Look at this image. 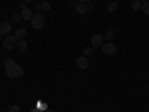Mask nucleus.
Here are the masks:
<instances>
[{"label": "nucleus", "instance_id": "obj_1", "mask_svg": "<svg viewBox=\"0 0 149 112\" xmlns=\"http://www.w3.org/2000/svg\"><path fill=\"white\" fill-rule=\"evenodd\" d=\"M5 70H6V75H8V76H9V78H14V79L22 78V75H24V69H22L19 64H17V63H14V64H10V66L5 67Z\"/></svg>", "mask_w": 149, "mask_h": 112}, {"label": "nucleus", "instance_id": "obj_2", "mask_svg": "<svg viewBox=\"0 0 149 112\" xmlns=\"http://www.w3.org/2000/svg\"><path fill=\"white\" fill-rule=\"evenodd\" d=\"M45 24H46V20H45V17L42 15V14H34L33 15V18H31V26H33V29L34 30H42L43 27H45Z\"/></svg>", "mask_w": 149, "mask_h": 112}, {"label": "nucleus", "instance_id": "obj_3", "mask_svg": "<svg viewBox=\"0 0 149 112\" xmlns=\"http://www.w3.org/2000/svg\"><path fill=\"white\" fill-rule=\"evenodd\" d=\"M116 51H118L116 45H115V43H112V42H106V43H103V45H102V52H103L104 55H107V57L115 55V54H116Z\"/></svg>", "mask_w": 149, "mask_h": 112}, {"label": "nucleus", "instance_id": "obj_4", "mask_svg": "<svg viewBox=\"0 0 149 112\" xmlns=\"http://www.w3.org/2000/svg\"><path fill=\"white\" fill-rule=\"evenodd\" d=\"M17 39H15V36L14 34H8L5 39H3V48L5 49H14L17 48Z\"/></svg>", "mask_w": 149, "mask_h": 112}, {"label": "nucleus", "instance_id": "obj_5", "mask_svg": "<svg viewBox=\"0 0 149 112\" xmlns=\"http://www.w3.org/2000/svg\"><path fill=\"white\" fill-rule=\"evenodd\" d=\"M76 66H78L79 69L85 70V69L90 67V61H88V58H86L85 55H84V57H78V58H76Z\"/></svg>", "mask_w": 149, "mask_h": 112}, {"label": "nucleus", "instance_id": "obj_6", "mask_svg": "<svg viewBox=\"0 0 149 112\" xmlns=\"http://www.w3.org/2000/svg\"><path fill=\"white\" fill-rule=\"evenodd\" d=\"M102 45H103V36L98 34V33L94 34V36L91 37V46L95 48V46H102Z\"/></svg>", "mask_w": 149, "mask_h": 112}, {"label": "nucleus", "instance_id": "obj_7", "mask_svg": "<svg viewBox=\"0 0 149 112\" xmlns=\"http://www.w3.org/2000/svg\"><path fill=\"white\" fill-rule=\"evenodd\" d=\"M74 12H76L78 15H85L86 12H88V6H86V3H78L74 6Z\"/></svg>", "mask_w": 149, "mask_h": 112}, {"label": "nucleus", "instance_id": "obj_8", "mask_svg": "<svg viewBox=\"0 0 149 112\" xmlns=\"http://www.w3.org/2000/svg\"><path fill=\"white\" fill-rule=\"evenodd\" d=\"M12 32V24L10 22H2V24H0V33H2V34H9Z\"/></svg>", "mask_w": 149, "mask_h": 112}, {"label": "nucleus", "instance_id": "obj_9", "mask_svg": "<svg viewBox=\"0 0 149 112\" xmlns=\"http://www.w3.org/2000/svg\"><path fill=\"white\" fill-rule=\"evenodd\" d=\"M33 15H34V14L31 12V9H29V8H26V9H22V10H21V17H22L24 21H31Z\"/></svg>", "mask_w": 149, "mask_h": 112}, {"label": "nucleus", "instance_id": "obj_10", "mask_svg": "<svg viewBox=\"0 0 149 112\" xmlns=\"http://www.w3.org/2000/svg\"><path fill=\"white\" fill-rule=\"evenodd\" d=\"M26 34H27V30L26 29H18V30H15V39L17 41H21V39H24L26 37Z\"/></svg>", "mask_w": 149, "mask_h": 112}, {"label": "nucleus", "instance_id": "obj_11", "mask_svg": "<svg viewBox=\"0 0 149 112\" xmlns=\"http://www.w3.org/2000/svg\"><path fill=\"white\" fill-rule=\"evenodd\" d=\"M118 2H116V0H112V2H109L107 3V10L110 12V14H113V12H116L118 10Z\"/></svg>", "mask_w": 149, "mask_h": 112}, {"label": "nucleus", "instance_id": "obj_12", "mask_svg": "<svg viewBox=\"0 0 149 112\" xmlns=\"http://www.w3.org/2000/svg\"><path fill=\"white\" fill-rule=\"evenodd\" d=\"M27 41L26 39H21V41H18L17 42V49H19V51H26L27 49Z\"/></svg>", "mask_w": 149, "mask_h": 112}, {"label": "nucleus", "instance_id": "obj_13", "mask_svg": "<svg viewBox=\"0 0 149 112\" xmlns=\"http://www.w3.org/2000/svg\"><path fill=\"white\" fill-rule=\"evenodd\" d=\"M102 36H103V39H106L107 42H110V41H112V37L115 36V32L112 30V29H109V30H106L104 34H102Z\"/></svg>", "mask_w": 149, "mask_h": 112}, {"label": "nucleus", "instance_id": "obj_14", "mask_svg": "<svg viewBox=\"0 0 149 112\" xmlns=\"http://www.w3.org/2000/svg\"><path fill=\"white\" fill-rule=\"evenodd\" d=\"M84 55H85V57L94 55V46H85V48H84Z\"/></svg>", "mask_w": 149, "mask_h": 112}, {"label": "nucleus", "instance_id": "obj_15", "mask_svg": "<svg viewBox=\"0 0 149 112\" xmlns=\"http://www.w3.org/2000/svg\"><path fill=\"white\" fill-rule=\"evenodd\" d=\"M131 9L136 12V10H139V9H142V2L140 0H133L131 2Z\"/></svg>", "mask_w": 149, "mask_h": 112}, {"label": "nucleus", "instance_id": "obj_16", "mask_svg": "<svg viewBox=\"0 0 149 112\" xmlns=\"http://www.w3.org/2000/svg\"><path fill=\"white\" fill-rule=\"evenodd\" d=\"M36 108L39 109L40 112H46V111H49V109H48V105H46V103H43V102H39Z\"/></svg>", "mask_w": 149, "mask_h": 112}, {"label": "nucleus", "instance_id": "obj_17", "mask_svg": "<svg viewBox=\"0 0 149 112\" xmlns=\"http://www.w3.org/2000/svg\"><path fill=\"white\" fill-rule=\"evenodd\" d=\"M40 10H43V12H49V10H51V3L43 2L42 6H40Z\"/></svg>", "mask_w": 149, "mask_h": 112}, {"label": "nucleus", "instance_id": "obj_18", "mask_svg": "<svg viewBox=\"0 0 149 112\" xmlns=\"http://www.w3.org/2000/svg\"><path fill=\"white\" fill-rule=\"evenodd\" d=\"M142 10L145 15H149V2H143L142 3Z\"/></svg>", "mask_w": 149, "mask_h": 112}, {"label": "nucleus", "instance_id": "obj_19", "mask_svg": "<svg viewBox=\"0 0 149 112\" xmlns=\"http://www.w3.org/2000/svg\"><path fill=\"white\" fill-rule=\"evenodd\" d=\"M8 112H21V108H19V105H10Z\"/></svg>", "mask_w": 149, "mask_h": 112}, {"label": "nucleus", "instance_id": "obj_20", "mask_svg": "<svg viewBox=\"0 0 149 112\" xmlns=\"http://www.w3.org/2000/svg\"><path fill=\"white\" fill-rule=\"evenodd\" d=\"M14 63H15V61L12 60V58H5V60H3V66H5V67H8V66H10V64H14Z\"/></svg>", "mask_w": 149, "mask_h": 112}, {"label": "nucleus", "instance_id": "obj_21", "mask_svg": "<svg viewBox=\"0 0 149 112\" xmlns=\"http://www.w3.org/2000/svg\"><path fill=\"white\" fill-rule=\"evenodd\" d=\"M21 20H22L21 14H14V15H12V21H15V22H21Z\"/></svg>", "mask_w": 149, "mask_h": 112}, {"label": "nucleus", "instance_id": "obj_22", "mask_svg": "<svg viewBox=\"0 0 149 112\" xmlns=\"http://www.w3.org/2000/svg\"><path fill=\"white\" fill-rule=\"evenodd\" d=\"M18 8H19L21 10H22V9H26V8H27V3H24V2H21V3L18 5Z\"/></svg>", "mask_w": 149, "mask_h": 112}, {"label": "nucleus", "instance_id": "obj_23", "mask_svg": "<svg viewBox=\"0 0 149 112\" xmlns=\"http://www.w3.org/2000/svg\"><path fill=\"white\" fill-rule=\"evenodd\" d=\"M40 6H42V3H36V5H34V9L39 12V10H40Z\"/></svg>", "mask_w": 149, "mask_h": 112}, {"label": "nucleus", "instance_id": "obj_24", "mask_svg": "<svg viewBox=\"0 0 149 112\" xmlns=\"http://www.w3.org/2000/svg\"><path fill=\"white\" fill-rule=\"evenodd\" d=\"M91 0H79V3H90Z\"/></svg>", "mask_w": 149, "mask_h": 112}, {"label": "nucleus", "instance_id": "obj_25", "mask_svg": "<svg viewBox=\"0 0 149 112\" xmlns=\"http://www.w3.org/2000/svg\"><path fill=\"white\" fill-rule=\"evenodd\" d=\"M24 3H31V2H34V0H22Z\"/></svg>", "mask_w": 149, "mask_h": 112}, {"label": "nucleus", "instance_id": "obj_26", "mask_svg": "<svg viewBox=\"0 0 149 112\" xmlns=\"http://www.w3.org/2000/svg\"><path fill=\"white\" fill-rule=\"evenodd\" d=\"M30 112H40V111H39V109H37V108H34V109H31Z\"/></svg>", "mask_w": 149, "mask_h": 112}, {"label": "nucleus", "instance_id": "obj_27", "mask_svg": "<svg viewBox=\"0 0 149 112\" xmlns=\"http://www.w3.org/2000/svg\"><path fill=\"white\" fill-rule=\"evenodd\" d=\"M0 42H2V33H0Z\"/></svg>", "mask_w": 149, "mask_h": 112}, {"label": "nucleus", "instance_id": "obj_28", "mask_svg": "<svg viewBox=\"0 0 149 112\" xmlns=\"http://www.w3.org/2000/svg\"><path fill=\"white\" fill-rule=\"evenodd\" d=\"M140 2H142V3H143V2H148V0H140Z\"/></svg>", "mask_w": 149, "mask_h": 112}, {"label": "nucleus", "instance_id": "obj_29", "mask_svg": "<svg viewBox=\"0 0 149 112\" xmlns=\"http://www.w3.org/2000/svg\"><path fill=\"white\" fill-rule=\"evenodd\" d=\"M46 112H54V111H46Z\"/></svg>", "mask_w": 149, "mask_h": 112}, {"label": "nucleus", "instance_id": "obj_30", "mask_svg": "<svg viewBox=\"0 0 149 112\" xmlns=\"http://www.w3.org/2000/svg\"><path fill=\"white\" fill-rule=\"evenodd\" d=\"M110 112H116V111H110Z\"/></svg>", "mask_w": 149, "mask_h": 112}, {"label": "nucleus", "instance_id": "obj_31", "mask_svg": "<svg viewBox=\"0 0 149 112\" xmlns=\"http://www.w3.org/2000/svg\"><path fill=\"white\" fill-rule=\"evenodd\" d=\"M130 2H133V0H130Z\"/></svg>", "mask_w": 149, "mask_h": 112}, {"label": "nucleus", "instance_id": "obj_32", "mask_svg": "<svg viewBox=\"0 0 149 112\" xmlns=\"http://www.w3.org/2000/svg\"><path fill=\"white\" fill-rule=\"evenodd\" d=\"M148 2H149V0H148Z\"/></svg>", "mask_w": 149, "mask_h": 112}, {"label": "nucleus", "instance_id": "obj_33", "mask_svg": "<svg viewBox=\"0 0 149 112\" xmlns=\"http://www.w3.org/2000/svg\"><path fill=\"white\" fill-rule=\"evenodd\" d=\"M0 112H2V111H0Z\"/></svg>", "mask_w": 149, "mask_h": 112}]
</instances>
